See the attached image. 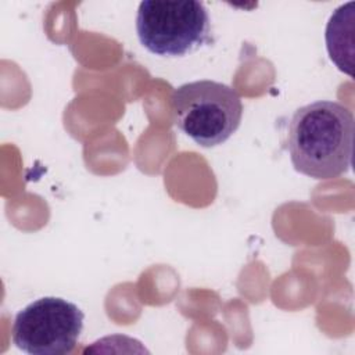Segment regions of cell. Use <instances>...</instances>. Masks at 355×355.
<instances>
[{
	"label": "cell",
	"instance_id": "cell-1",
	"mask_svg": "<svg viewBox=\"0 0 355 355\" xmlns=\"http://www.w3.org/2000/svg\"><path fill=\"white\" fill-rule=\"evenodd\" d=\"M355 119L338 101L318 100L295 110L287 129L294 169L316 180L347 173L352 162Z\"/></svg>",
	"mask_w": 355,
	"mask_h": 355
},
{
	"label": "cell",
	"instance_id": "cell-2",
	"mask_svg": "<svg viewBox=\"0 0 355 355\" xmlns=\"http://www.w3.org/2000/svg\"><path fill=\"white\" fill-rule=\"evenodd\" d=\"M175 125L201 147L225 143L240 126L243 103L229 85L201 79L183 83L171 94Z\"/></svg>",
	"mask_w": 355,
	"mask_h": 355
},
{
	"label": "cell",
	"instance_id": "cell-3",
	"mask_svg": "<svg viewBox=\"0 0 355 355\" xmlns=\"http://www.w3.org/2000/svg\"><path fill=\"white\" fill-rule=\"evenodd\" d=\"M136 32L150 53L183 57L211 42V19L202 1L144 0L137 8Z\"/></svg>",
	"mask_w": 355,
	"mask_h": 355
},
{
	"label": "cell",
	"instance_id": "cell-4",
	"mask_svg": "<svg viewBox=\"0 0 355 355\" xmlns=\"http://www.w3.org/2000/svg\"><path fill=\"white\" fill-rule=\"evenodd\" d=\"M85 313L60 297H42L22 308L14 318L12 343L31 355L71 354L83 330Z\"/></svg>",
	"mask_w": 355,
	"mask_h": 355
},
{
	"label": "cell",
	"instance_id": "cell-5",
	"mask_svg": "<svg viewBox=\"0 0 355 355\" xmlns=\"http://www.w3.org/2000/svg\"><path fill=\"white\" fill-rule=\"evenodd\" d=\"M354 3L340 6L331 14L326 26V47L331 61L340 71L352 76V32Z\"/></svg>",
	"mask_w": 355,
	"mask_h": 355
}]
</instances>
